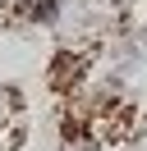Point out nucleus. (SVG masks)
Masks as SVG:
<instances>
[{"mask_svg": "<svg viewBox=\"0 0 147 151\" xmlns=\"http://www.w3.org/2000/svg\"><path fill=\"white\" fill-rule=\"evenodd\" d=\"M138 41H143V46H147V23H143V28H138Z\"/></svg>", "mask_w": 147, "mask_h": 151, "instance_id": "nucleus-2", "label": "nucleus"}, {"mask_svg": "<svg viewBox=\"0 0 147 151\" xmlns=\"http://www.w3.org/2000/svg\"><path fill=\"white\" fill-rule=\"evenodd\" d=\"M60 19V0H18V23H55Z\"/></svg>", "mask_w": 147, "mask_h": 151, "instance_id": "nucleus-1", "label": "nucleus"}]
</instances>
